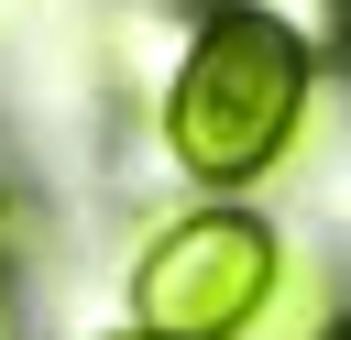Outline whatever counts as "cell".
Segmentation results:
<instances>
[{"label": "cell", "instance_id": "obj_1", "mask_svg": "<svg viewBox=\"0 0 351 340\" xmlns=\"http://www.w3.org/2000/svg\"><path fill=\"white\" fill-rule=\"evenodd\" d=\"M307 99H318V55L285 44L263 11L208 0L176 77H165V165L197 186H252L296 154Z\"/></svg>", "mask_w": 351, "mask_h": 340}, {"label": "cell", "instance_id": "obj_2", "mask_svg": "<svg viewBox=\"0 0 351 340\" xmlns=\"http://www.w3.org/2000/svg\"><path fill=\"white\" fill-rule=\"evenodd\" d=\"M274 274H285V230L263 208H230V197L176 208L132 263V329H154V340H241L263 318Z\"/></svg>", "mask_w": 351, "mask_h": 340}, {"label": "cell", "instance_id": "obj_3", "mask_svg": "<svg viewBox=\"0 0 351 340\" xmlns=\"http://www.w3.org/2000/svg\"><path fill=\"white\" fill-rule=\"evenodd\" d=\"M329 329H340V318H329V274L285 252V274H274V296H263V318H252L241 340H329Z\"/></svg>", "mask_w": 351, "mask_h": 340}, {"label": "cell", "instance_id": "obj_4", "mask_svg": "<svg viewBox=\"0 0 351 340\" xmlns=\"http://www.w3.org/2000/svg\"><path fill=\"white\" fill-rule=\"evenodd\" d=\"M230 11H263L285 44L307 55H351V0H230Z\"/></svg>", "mask_w": 351, "mask_h": 340}, {"label": "cell", "instance_id": "obj_5", "mask_svg": "<svg viewBox=\"0 0 351 340\" xmlns=\"http://www.w3.org/2000/svg\"><path fill=\"white\" fill-rule=\"evenodd\" d=\"M0 340H11V296H0Z\"/></svg>", "mask_w": 351, "mask_h": 340}, {"label": "cell", "instance_id": "obj_6", "mask_svg": "<svg viewBox=\"0 0 351 340\" xmlns=\"http://www.w3.org/2000/svg\"><path fill=\"white\" fill-rule=\"evenodd\" d=\"M110 340H154V329H110Z\"/></svg>", "mask_w": 351, "mask_h": 340}, {"label": "cell", "instance_id": "obj_7", "mask_svg": "<svg viewBox=\"0 0 351 340\" xmlns=\"http://www.w3.org/2000/svg\"><path fill=\"white\" fill-rule=\"evenodd\" d=\"M329 340H351V318H340V329H329Z\"/></svg>", "mask_w": 351, "mask_h": 340}]
</instances>
